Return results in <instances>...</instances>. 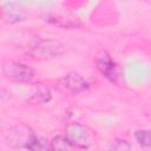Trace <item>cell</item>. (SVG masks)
<instances>
[{"label":"cell","mask_w":151,"mask_h":151,"mask_svg":"<svg viewBox=\"0 0 151 151\" xmlns=\"http://www.w3.org/2000/svg\"><path fill=\"white\" fill-rule=\"evenodd\" d=\"M65 136L73 146L79 149H88L94 143V132L87 125L78 122H72L66 125Z\"/></svg>","instance_id":"1"},{"label":"cell","mask_w":151,"mask_h":151,"mask_svg":"<svg viewBox=\"0 0 151 151\" xmlns=\"http://www.w3.org/2000/svg\"><path fill=\"white\" fill-rule=\"evenodd\" d=\"M28 53L34 59L46 60L64 54L65 46L55 39H39L29 46Z\"/></svg>","instance_id":"2"},{"label":"cell","mask_w":151,"mask_h":151,"mask_svg":"<svg viewBox=\"0 0 151 151\" xmlns=\"http://www.w3.org/2000/svg\"><path fill=\"white\" fill-rule=\"evenodd\" d=\"M35 137L33 130L25 125L18 124L12 126L6 133V142L9 146L15 149H27L32 139Z\"/></svg>","instance_id":"3"},{"label":"cell","mask_w":151,"mask_h":151,"mask_svg":"<svg viewBox=\"0 0 151 151\" xmlns=\"http://www.w3.org/2000/svg\"><path fill=\"white\" fill-rule=\"evenodd\" d=\"M4 76L15 83H28L34 78V70L26 64L7 61L1 67Z\"/></svg>","instance_id":"4"},{"label":"cell","mask_w":151,"mask_h":151,"mask_svg":"<svg viewBox=\"0 0 151 151\" xmlns=\"http://www.w3.org/2000/svg\"><path fill=\"white\" fill-rule=\"evenodd\" d=\"M87 87H88V83L79 73L76 72L67 73L58 81V88L61 92L68 93L71 96H76L85 91Z\"/></svg>","instance_id":"5"},{"label":"cell","mask_w":151,"mask_h":151,"mask_svg":"<svg viewBox=\"0 0 151 151\" xmlns=\"http://www.w3.org/2000/svg\"><path fill=\"white\" fill-rule=\"evenodd\" d=\"M96 65L99 72L110 81L116 83L119 78V67L107 51H100L96 57Z\"/></svg>","instance_id":"6"},{"label":"cell","mask_w":151,"mask_h":151,"mask_svg":"<svg viewBox=\"0 0 151 151\" xmlns=\"http://www.w3.org/2000/svg\"><path fill=\"white\" fill-rule=\"evenodd\" d=\"M42 19L47 21L51 25H54L57 27L64 28V29H70V28H77L81 25L79 19L77 18H70L65 17L61 14H52V13H46L42 15Z\"/></svg>","instance_id":"7"},{"label":"cell","mask_w":151,"mask_h":151,"mask_svg":"<svg viewBox=\"0 0 151 151\" xmlns=\"http://www.w3.org/2000/svg\"><path fill=\"white\" fill-rule=\"evenodd\" d=\"M4 19L9 22V24H13V22H18V21H21V20H25L26 18V12L17 4H6L4 6Z\"/></svg>","instance_id":"8"},{"label":"cell","mask_w":151,"mask_h":151,"mask_svg":"<svg viewBox=\"0 0 151 151\" xmlns=\"http://www.w3.org/2000/svg\"><path fill=\"white\" fill-rule=\"evenodd\" d=\"M51 150L52 151H73V145L66 138V136H55L51 142Z\"/></svg>","instance_id":"9"},{"label":"cell","mask_w":151,"mask_h":151,"mask_svg":"<svg viewBox=\"0 0 151 151\" xmlns=\"http://www.w3.org/2000/svg\"><path fill=\"white\" fill-rule=\"evenodd\" d=\"M27 150L28 151H52L51 150V143H48L45 138L37 137V136L29 143Z\"/></svg>","instance_id":"10"},{"label":"cell","mask_w":151,"mask_h":151,"mask_svg":"<svg viewBox=\"0 0 151 151\" xmlns=\"http://www.w3.org/2000/svg\"><path fill=\"white\" fill-rule=\"evenodd\" d=\"M134 138L140 146L151 149V130H138L134 132Z\"/></svg>","instance_id":"11"},{"label":"cell","mask_w":151,"mask_h":151,"mask_svg":"<svg viewBox=\"0 0 151 151\" xmlns=\"http://www.w3.org/2000/svg\"><path fill=\"white\" fill-rule=\"evenodd\" d=\"M109 151H131V145L127 140L122 138H114L109 143Z\"/></svg>","instance_id":"12"},{"label":"cell","mask_w":151,"mask_h":151,"mask_svg":"<svg viewBox=\"0 0 151 151\" xmlns=\"http://www.w3.org/2000/svg\"><path fill=\"white\" fill-rule=\"evenodd\" d=\"M50 98H51L50 90H48L47 87L41 86V87H39V88H38V92H37V93H34V94L32 96L31 101H33V103H38V104H41V103H46V101H48V100H50Z\"/></svg>","instance_id":"13"}]
</instances>
